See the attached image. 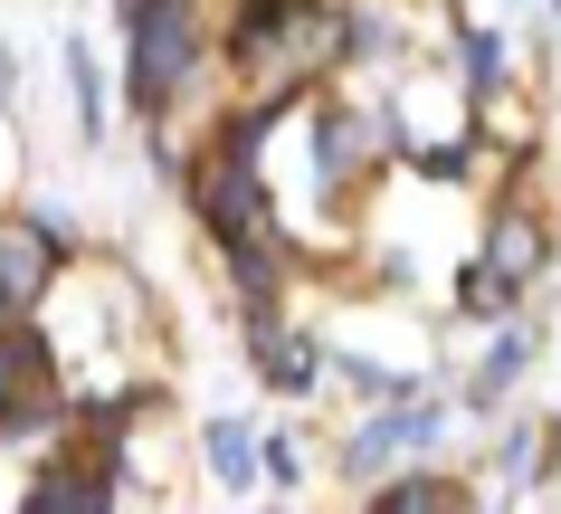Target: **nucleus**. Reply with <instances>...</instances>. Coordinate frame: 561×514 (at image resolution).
Instances as JSON below:
<instances>
[{
	"label": "nucleus",
	"mask_w": 561,
	"mask_h": 514,
	"mask_svg": "<svg viewBox=\"0 0 561 514\" xmlns=\"http://www.w3.org/2000/svg\"><path fill=\"white\" fill-rule=\"evenodd\" d=\"M209 477L229 486V495L257 486V438H248V420H209Z\"/></svg>",
	"instance_id": "1a4fd4ad"
},
{
	"label": "nucleus",
	"mask_w": 561,
	"mask_h": 514,
	"mask_svg": "<svg viewBox=\"0 0 561 514\" xmlns=\"http://www.w3.org/2000/svg\"><path fill=\"white\" fill-rule=\"evenodd\" d=\"M58 58H67V77H77V124L105 134V77H95V58H87V48H58Z\"/></svg>",
	"instance_id": "f8f14e48"
},
{
	"label": "nucleus",
	"mask_w": 561,
	"mask_h": 514,
	"mask_svg": "<svg viewBox=\"0 0 561 514\" xmlns=\"http://www.w3.org/2000/svg\"><path fill=\"white\" fill-rule=\"evenodd\" d=\"M115 495H124V438L115 429H95L87 448H58L38 467V486H30L38 514H105Z\"/></svg>",
	"instance_id": "f03ea898"
},
{
	"label": "nucleus",
	"mask_w": 561,
	"mask_h": 514,
	"mask_svg": "<svg viewBox=\"0 0 561 514\" xmlns=\"http://www.w3.org/2000/svg\"><path fill=\"white\" fill-rule=\"evenodd\" d=\"M457 505H476V495L457 477H428V467H419V477H390L381 495H371V514H457Z\"/></svg>",
	"instance_id": "0eeeda50"
},
{
	"label": "nucleus",
	"mask_w": 561,
	"mask_h": 514,
	"mask_svg": "<svg viewBox=\"0 0 561 514\" xmlns=\"http://www.w3.org/2000/svg\"><path fill=\"white\" fill-rule=\"evenodd\" d=\"M552 10H561V0H552Z\"/></svg>",
	"instance_id": "2eb2a0df"
},
{
	"label": "nucleus",
	"mask_w": 561,
	"mask_h": 514,
	"mask_svg": "<svg viewBox=\"0 0 561 514\" xmlns=\"http://www.w3.org/2000/svg\"><path fill=\"white\" fill-rule=\"evenodd\" d=\"M400 400H410V391H400ZM400 400H390V410H381V420H362L353 429V438H343V477H381V467H390V457H400Z\"/></svg>",
	"instance_id": "6e6552de"
},
{
	"label": "nucleus",
	"mask_w": 561,
	"mask_h": 514,
	"mask_svg": "<svg viewBox=\"0 0 561 514\" xmlns=\"http://www.w3.org/2000/svg\"><path fill=\"white\" fill-rule=\"evenodd\" d=\"M324 372H343L362 400H400V391H410V381H400L390 363H371V353H324Z\"/></svg>",
	"instance_id": "9b49d317"
},
{
	"label": "nucleus",
	"mask_w": 561,
	"mask_h": 514,
	"mask_svg": "<svg viewBox=\"0 0 561 514\" xmlns=\"http://www.w3.org/2000/svg\"><path fill=\"white\" fill-rule=\"evenodd\" d=\"M58 420V400H48V333L38 324H0V438H38V429Z\"/></svg>",
	"instance_id": "7ed1b4c3"
},
{
	"label": "nucleus",
	"mask_w": 561,
	"mask_h": 514,
	"mask_svg": "<svg viewBox=\"0 0 561 514\" xmlns=\"http://www.w3.org/2000/svg\"><path fill=\"white\" fill-rule=\"evenodd\" d=\"M476 267L495 276L504 296H524L533 276H542V219H524V210L495 219V229H485V248H476Z\"/></svg>",
	"instance_id": "39448f33"
},
{
	"label": "nucleus",
	"mask_w": 561,
	"mask_h": 514,
	"mask_svg": "<svg viewBox=\"0 0 561 514\" xmlns=\"http://www.w3.org/2000/svg\"><path fill=\"white\" fill-rule=\"evenodd\" d=\"M410 162L428 172V182H467V162H476V152H467V144H410Z\"/></svg>",
	"instance_id": "ddd939ff"
},
{
	"label": "nucleus",
	"mask_w": 561,
	"mask_h": 514,
	"mask_svg": "<svg viewBox=\"0 0 561 514\" xmlns=\"http://www.w3.org/2000/svg\"><path fill=\"white\" fill-rule=\"evenodd\" d=\"M48 276H58V248L38 239L30 219H10V229H0V324L30 315V305L48 296Z\"/></svg>",
	"instance_id": "20e7f679"
},
{
	"label": "nucleus",
	"mask_w": 561,
	"mask_h": 514,
	"mask_svg": "<svg viewBox=\"0 0 561 514\" xmlns=\"http://www.w3.org/2000/svg\"><path fill=\"white\" fill-rule=\"evenodd\" d=\"M257 467H266L276 486H296V477H305V448H296V429H276V438L257 448Z\"/></svg>",
	"instance_id": "4468645a"
},
{
	"label": "nucleus",
	"mask_w": 561,
	"mask_h": 514,
	"mask_svg": "<svg viewBox=\"0 0 561 514\" xmlns=\"http://www.w3.org/2000/svg\"><path fill=\"white\" fill-rule=\"evenodd\" d=\"M115 20H124V95L144 124H162L209 67L201 0H115Z\"/></svg>",
	"instance_id": "f257e3e1"
},
{
	"label": "nucleus",
	"mask_w": 561,
	"mask_h": 514,
	"mask_svg": "<svg viewBox=\"0 0 561 514\" xmlns=\"http://www.w3.org/2000/svg\"><path fill=\"white\" fill-rule=\"evenodd\" d=\"M457 77H467L476 105H495L504 95V38L495 30H457Z\"/></svg>",
	"instance_id": "9d476101"
},
{
	"label": "nucleus",
	"mask_w": 561,
	"mask_h": 514,
	"mask_svg": "<svg viewBox=\"0 0 561 514\" xmlns=\"http://www.w3.org/2000/svg\"><path fill=\"white\" fill-rule=\"evenodd\" d=\"M533 353H542V333H533V324H504V333H495V353H485V372L467 381V400H476V410H495V400L533 372Z\"/></svg>",
	"instance_id": "423d86ee"
}]
</instances>
